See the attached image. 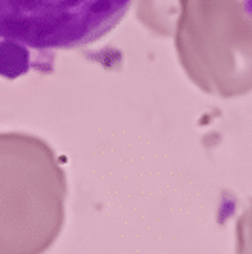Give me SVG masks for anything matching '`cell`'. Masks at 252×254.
<instances>
[{
    "instance_id": "obj_2",
    "label": "cell",
    "mask_w": 252,
    "mask_h": 254,
    "mask_svg": "<svg viewBox=\"0 0 252 254\" xmlns=\"http://www.w3.org/2000/svg\"><path fill=\"white\" fill-rule=\"evenodd\" d=\"M27 68H29V57L19 44H0V74L6 78H15L23 74Z\"/></svg>"
},
{
    "instance_id": "obj_1",
    "label": "cell",
    "mask_w": 252,
    "mask_h": 254,
    "mask_svg": "<svg viewBox=\"0 0 252 254\" xmlns=\"http://www.w3.org/2000/svg\"><path fill=\"white\" fill-rule=\"evenodd\" d=\"M135 0H0V40L76 50L105 38Z\"/></svg>"
}]
</instances>
